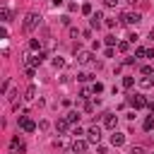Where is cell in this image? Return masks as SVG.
Listing matches in <instances>:
<instances>
[{
  "label": "cell",
  "instance_id": "cell-26",
  "mask_svg": "<svg viewBox=\"0 0 154 154\" xmlns=\"http://www.w3.org/2000/svg\"><path fill=\"white\" fill-rule=\"evenodd\" d=\"M91 91H96V94H99V91H103V84H101V82H96V84L91 87Z\"/></svg>",
  "mask_w": 154,
  "mask_h": 154
},
{
  "label": "cell",
  "instance_id": "cell-14",
  "mask_svg": "<svg viewBox=\"0 0 154 154\" xmlns=\"http://www.w3.org/2000/svg\"><path fill=\"white\" fill-rule=\"evenodd\" d=\"M101 19H103V17H101L99 12H96V14H91V26H96V29H99V26H101Z\"/></svg>",
  "mask_w": 154,
  "mask_h": 154
},
{
  "label": "cell",
  "instance_id": "cell-6",
  "mask_svg": "<svg viewBox=\"0 0 154 154\" xmlns=\"http://www.w3.org/2000/svg\"><path fill=\"white\" fill-rule=\"evenodd\" d=\"M77 63L79 65H89L91 63V53L89 51H77Z\"/></svg>",
  "mask_w": 154,
  "mask_h": 154
},
{
  "label": "cell",
  "instance_id": "cell-18",
  "mask_svg": "<svg viewBox=\"0 0 154 154\" xmlns=\"http://www.w3.org/2000/svg\"><path fill=\"white\" fill-rule=\"evenodd\" d=\"M63 65H65V60H63L60 55H55V58H53V67H63Z\"/></svg>",
  "mask_w": 154,
  "mask_h": 154
},
{
  "label": "cell",
  "instance_id": "cell-33",
  "mask_svg": "<svg viewBox=\"0 0 154 154\" xmlns=\"http://www.w3.org/2000/svg\"><path fill=\"white\" fill-rule=\"evenodd\" d=\"M128 2H130V5H135V2H140V0H128Z\"/></svg>",
  "mask_w": 154,
  "mask_h": 154
},
{
  "label": "cell",
  "instance_id": "cell-23",
  "mask_svg": "<svg viewBox=\"0 0 154 154\" xmlns=\"http://www.w3.org/2000/svg\"><path fill=\"white\" fill-rule=\"evenodd\" d=\"M116 41H118V38H116V36H113V34H108V36H106V43H108V46H113V43H116Z\"/></svg>",
  "mask_w": 154,
  "mask_h": 154
},
{
  "label": "cell",
  "instance_id": "cell-12",
  "mask_svg": "<svg viewBox=\"0 0 154 154\" xmlns=\"http://www.w3.org/2000/svg\"><path fill=\"white\" fill-rule=\"evenodd\" d=\"M10 147H12L14 152H17V149H19V152H24V142H22L19 137H12V142H10Z\"/></svg>",
  "mask_w": 154,
  "mask_h": 154
},
{
  "label": "cell",
  "instance_id": "cell-31",
  "mask_svg": "<svg viewBox=\"0 0 154 154\" xmlns=\"http://www.w3.org/2000/svg\"><path fill=\"white\" fill-rule=\"evenodd\" d=\"M63 2H65V0H53V5H55V7H58V5H63Z\"/></svg>",
  "mask_w": 154,
  "mask_h": 154
},
{
  "label": "cell",
  "instance_id": "cell-9",
  "mask_svg": "<svg viewBox=\"0 0 154 154\" xmlns=\"http://www.w3.org/2000/svg\"><path fill=\"white\" fill-rule=\"evenodd\" d=\"M152 87H154V79L149 75H142L140 77V89H152Z\"/></svg>",
  "mask_w": 154,
  "mask_h": 154
},
{
  "label": "cell",
  "instance_id": "cell-28",
  "mask_svg": "<svg viewBox=\"0 0 154 154\" xmlns=\"http://www.w3.org/2000/svg\"><path fill=\"white\" fill-rule=\"evenodd\" d=\"M103 5H106V7H116V5H118V0H103Z\"/></svg>",
  "mask_w": 154,
  "mask_h": 154
},
{
  "label": "cell",
  "instance_id": "cell-13",
  "mask_svg": "<svg viewBox=\"0 0 154 154\" xmlns=\"http://www.w3.org/2000/svg\"><path fill=\"white\" fill-rule=\"evenodd\" d=\"M142 128H144L147 132H149V130H154V116H147V118H144V123H142Z\"/></svg>",
  "mask_w": 154,
  "mask_h": 154
},
{
  "label": "cell",
  "instance_id": "cell-32",
  "mask_svg": "<svg viewBox=\"0 0 154 154\" xmlns=\"http://www.w3.org/2000/svg\"><path fill=\"white\" fill-rule=\"evenodd\" d=\"M147 106H149V108H152V111H154V99H152V101H149V103H147Z\"/></svg>",
  "mask_w": 154,
  "mask_h": 154
},
{
  "label": "cell",
  "instance_id": "cell-27",
  "mask_svg": "<svg viewBox=\"0 0 154 154\" xmlns=\"http://www.w3.org/2000/svg\"><path fill=\"white\" fill-rule=\"evenodd\" d=\"M89 94H91V89H82V91H79V96H82V99H89Z\"/></svg>",
  "mask_w": 154,
  "mask_h": 154
},
{
  "label": "cell",
  "instance_id": "cell-17",
  "mask_svg": "<svg viewBox=\"0 0 154 154\" xmlns=\"http://www.w3.org/2000/svg\"><path fill=\"white\" fill-rule=\"evenodd\" d=\"M29 48H31V51H38V48H41V41L31 38V41H29Z\"/></svg>",
  "mask_w": 154,
  "mask_h": 154
},
{
  "label": "cell",
  "instance_id": "cell-10",
  "mask_svg": "<svg viewBox=\"0 0 154 154\" xmlns=\"http://www.w3.org/2000/svg\"><path fill=\"white\" fill-rule=\"evenodd\" d=\"M111 142H113L116 147H120V144L125 142V135H123V132H113V135H111Z\"/></svg>",
  "mask_w": 154,
  "mask_h": 154
},
{
  "label": "cell",
  "instance_id": "cell-2",
  "mask_svg": "<svg viewBox=\"0 0 154 154\" xmlns=\"http://www.w3.org/2000/svg\"><path fill=\"white\" fill-rule=\"evenodd\" d=\"M140 22H142V17H140L137 12H125V14H120V24H130V26L135 24V26H137Z\"/></svg>",
  "mask_w": 154,
  "mask_h": 154
},
{
  "label": "cell",
  "instance_id": "cell-5",
  "mask_svg": "<svg viewBox=\"0 0 154 154\" xmlns=\"http://www.w3.org/2000/svg\"><path fill=\"white\" fill-rule=\"evenodd\" d=\"M75 154H84L87 152V142L84 140H79V137H75V142H72V147H70Z\"/></svg>",
  "mask_w": 154,
  "mask_h": 154
},
{
  "label": "cell",
  "instance_id": "cell-11",
  "mask_svg": "<svg viewBox=\"0 0 154 154\" xmlns=\"http://www.w3.org/2000/svg\"><path fill=\"white\" fill-rule=\"evenodd\" d=\"M24 99H26V101H34V99H36V87H34V84H31V87H26Z\"/></svg>",
  "mask_w": 154,
  "mask_h": 154
},
{
  "label": "cell",
  "instance_id": "cell-20",
  "mask_svg": "<svg viewBox=\"0 0 154 154\" xmlns=\"http://www.w3.org/2000/svg\"><path fill=\"white\" fill-rule=\"evenodd\" d=\"M128 48H130V41H120V43H118V51H123V53H125Z\"/></svg>",
  "mask_w": 154,
  "mask_h": 154
},
{
  "label": "cell",
  "instance_id": "cell-19",
  "mask_svg": "<svg viewBox=\"0 0 154 154\" xmlns=\"http://www.w3.org/2000/svg\"><path fill=\"white\" fill-rule=\"evenodd\" d=\"M132 84H135V79H132V77H123V87H125V89H130Z\"/></svg>",
  "mask_w": 154,
  "mask_h": 154
},
{
  "label": "cell",
  "instance_id": "cell-3",
  "mask_svg": "<svg viewBox=\"0 0 154 154\" xmlns=\"http://www.w3.org/2000/svg\"><path fill=\"white\" fill-rule=\"evenodd\" d=\"M128 101H130V103H132V106H135V108H144V106H147V103H149V101H147V99H144V96H142V94H132V96H130V99H128Z\"/></svg>",
  "mask_w": 154,
  "mask_h": 154
},
{
  "label": "cell",
  "instance_id": "cell-7",
  "mask_svg": "<svg viewBox=\"0 0 154 154\" xmlns=\"http://www.w3.org/2000/svg\"><path fill=\"white\" fill-rule=\"evenodd\" d=\"M19 125H22V130H26V132H34V130H36L34 120H29V118H24V116H19Z\"/></svg>",
  "mask_w": 154,
  "mask_h": 154
},
{
  "label": "cell",
  "instance_id": "cell-25",
  "mask_svg": "<svg viewBox=\"0 0 154 154\" xmlns=\"http://www.w3.org/2000/svg\"><path fill=\"white\" fill-rule=\"evenodd\" d=\"M24 75H26V77H34V67L26 65V67H24Z\"/></svg>",
  "mask_w": 154,
  "mask_h": 154
},
{
  "label": "cell",
  "instance_id": "cell-4",
  "mask_svg": "<svg viewBox=\"0 0 154 154\" xmlns=\"http://www.w3.org/2000/svg\"><path fill=\"white\" fill-rule=\"evenodd\" d=\"M87 137H89V142L96 144V142L101 140V128H99V125H91V128L87 130Z\"/></svg>",
  "mask_w": 154,
  "mask_h": 154
},
{
  "label": "cell",
  "instance_id": "cell-16",
  "mask_svg": "<svg viewBox=\"0 0 154 154\" xmlns=\"http://www.w3.org/2000/svg\"><path fill=\"white\" fill-rule=\"evenodd\" d=\"M55 128H58V130H60V132H65V130H67V118H65V120H63V118H60V120H58V123H55Z\"/></svg>",
  "mask_w": 154,
  "mask_h": 154
},
{
  "label": "cell",
  "instance_id": "cell-8",
  "mask_svg": "<svg viewBox=\"0 0 154 154\" xmlns=\"http://www.w3.org/2000/svg\"><path fill=\"white\" fill-rule=\"evenodd\" d=\"M116 123H118V118H116L113 113H103V125H106L108 130H113V128H116Z\"/></svg>",
  "mask_w": 154,
  "mask_h": 154
},
{
  "label": "cell",
  "instance_id": "cell-22",
  "mask_svg": "<svg viewBox=\"0 0 154 154\" xmlns=\"http://www.w3.org/2000/svg\"><path fill=\"white\" fill-rule=\"evenodd\" d=\"M82 12H84V14H91V5L84 2V5H82Z\"/></svg>",
  "mask_w": 154,
  "mask_h": 154
},
{
  "label": "cell",
  "instance_id": "cell-29",
  "mask_svg": "<svg viewBox=\"0 0 154 154\" xmlns=\"http://www.w3.org/2000/svg\"><path fill=\"white\" fill-rule=\"evenodd\" d=\"M130 154H144V149H142V147H132V149H130Z\"/></svg>",
  "mask_w": 154,
  "mask_h": 154
},
{
  "label": "cell",
  "instance_id": "cell-30",
  "mask_svg": "<svg viewBox=\"0 0 154 154\" xmlns=\"http://www.w3.org/2000/svg\"><path fill=\"white\" fill-rule=\"evenodd\" d=\"M135 55H137V58H142V55H147V51H144V48H137V51H135Z\"/></svg>",
  "mask_w": 154,
  "mask_h": 154
},
{
  "label": "cell",
  "instance_id": "cell-24",
  "mask_svg": "<svg viewBox=\"0 0 154 154\" xmlns=\"http://www.w3.org/2000/svg\"><path fill=\"white\" fill-rule=\"evenodd\" d=\"M152 72H154L152 65H144V67H142V75H152Z\"/></svg>",
  "mask_w": 154,
  "mask_h": 154
},
{
  "label": "cell",
  "instance_id": "cell-21",
  "mask_svg": "<svg viewBox=\"0 0 154 154\" xmlns=\"http://www.w3.org/2000/svg\"><path fill=\"white\" fill-rule=\"evenodd\" d=\"M77 79H79V82H89V79H91V75H87V72H82V75H77Z\"/></svg>",
  "mask_w": 154,
  "mask_h": 154
},
{
  "label": "cell",
  "instance_id": "cell-15",
  "mask_svg": "<svg viewBox=\"0 0 154 154\" xmlns=\"http://www.w3.org/2000/svg\"><path fill=\"white\" fill-rule=\"evenodd\" d=\"M77 120H79V113L77 111H70L67 113V123H77Z\"/></svg>",
  "mask_w": 154,
  "mask_h": 154
},
{
  "label": "cell",
  "instance_id": "cell-1",
  "mask_svg": "<svg viewBox=\"0 0 154 154\" xmlns=\"http://www.w3.org/2000/svg\"><path fill=\"white\" fill-rule=\"evenodd\" d=\"M38 24H41V14H36V12H29V14L24 17V31H34Z\"/></svg>",
  "mask_w": 154,
  "mask_h": 154
}]
</instances>
